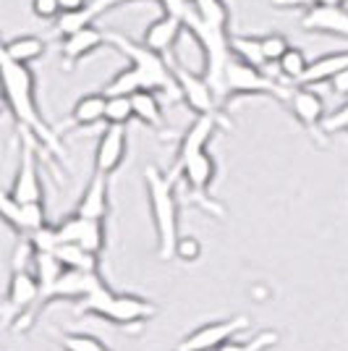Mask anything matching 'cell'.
Returning <instances> with one entry per match:
<instances>
[{"label":"cell","instance_id":"obj_31","mask_svg":"<svg viewBox=\"0 0 348 351\" xmlns=\"http://www.w3.org/2000/svg\"><path fill=\"white\" fill-rule=\"evenodd\" d=\"M260 43H262V53H264V60H267V63H277V60L286 56V50L290 47L288 40H286L283 34H264V37H260Z\"/></svg>","mask_w":348,"mask_h":351},{"label":"cell","instance_id":"obj_14","mask_svg":"<svg viewBox=\"0 0 348 351\" xmlns=\"http://www.w3.org/2000/svg\"><path fill=\"white\" fill-rule=\"evenodd\" d=\"M126 149H129L126 126L108 123L105 132L100 134V139H97V149H95V173H116L123 158H126Z\"/></svg>","mask_w":348,"mask_h":351},{"label":"cell","instance_id":"obj_11","mask_svg":"<svg viewBox=\"0 0 348 351\" xmlns=\"http://www.w3.org/2000/svg\"><path fill=\"white\" fill-rule=\"evenodd\" d=\"M249 325L247 315H236L231 320H218V322H207L202 328H197L194 333L184 338L178 343L175 351H215L223 343H228L231 338H236L238 333H244Z\"/></svg>","mask_w":348,"mask_h":351},{"label":"cell","instance_id":"obj_15","mask_svg":"<svg viewBox=\"0 0 348 351\" xmlns=\"http://www.w3.org/2000/svg\"><path fill=\"white\" fill-rule=\"evenodd\" d=\"M58 236L60 241H73V244H82L89 252L100 254L105 249V220L84 218V215L73 213L58 223Z\"/></svg>","mask_w":348,"mask_h":351},{"label":"cell","instance_id":"obj_10","mask_svg":"<svg viewBox=\"0 0 348 351\" xmlns=\"http://www.w3.org/2000/svg\"><path fill=\"white\" fill-rule=\"evenodd\" d=\"M37 147L40 142L32 134H21V158H18V171L11 186L18 202H42V181H40V165H37Z\"/></svg>","mask_w":348,"mask_h":351},{"label":"cell","instance_id":"obj_6","mask_svg":"<svg viewBox=\"0 0 348 351\" xmlns=\"http://www.w3.org/2000/svg\"><path fill=\"white\" fill-rule=\"evenodd\" d=\"M40 296H42V286H40V278L34 276V270L14 267L5 302H3V322L11 328L14 322L27 320L32 309H40Z\"/></svg>","mask_w":348,"mask_h":351},{"label":"cell","instance_id":"obj_20","mask_svg":"<svg viewBox=\"0 0 348 351\" xmlns=\"http://www.w3.org/2000/svg\"><path fill=\"white\" fill-rule=\"evenodd\" d=\"M73 213L84 215V218H95V220H108V213H110V199H108V176L95 173L92 181L87 184V189L82 194L79 205Z\"/></svg>","mask_w":348,"mask_h":351},{"label":"cell","instance_id":"obj_5","mask_svg":"<svg viewBox=\"0 0 348 351\" xmlns=\"http://www.w3.org/2000/svg\"><path fill=\"white\" fill-rule=\"evenodd\" d=\"M290 92H293V87H286L277 79L267 76L260 66H251V63L236 58V56L228 63V71H225V100L228 97H238V95H267V97L288 103Z\"/></svg>","mask_w":348,"mask_h":351},{"label":"cell","instance_id":"obj_29","mask_svg":"<svg viewBox=\"0 0 348 351\" xmlns=\"http://www.w3.org/2000/svg\"><path fill=\"white\" fill-rule=\"evenodd\" d=\"M134 116V103L131 95H108V108H105V121L116 123V126H126Z\"/></svg>","mask_w":348,"mask_h":351},{"label":"cell","instance_id":"obj_13","mask_svg":"<svg viewBox=\"0 0 348 351\" xmlns=\"http://www.w3.org/2000/svg\"><path fill=\"white\" fill-rule=\"evenodd\" d=\"M3 220L8 228H14L21 239L32 236L37 228L47 226L42 202H18L11 191L3 194Z\"/></svg>","mask_w":348,"mask_h":351},{"label":"cell","instance_id":"obj_19","mask_svg":"<svg viewBox=\"0 0 348 351\" xmlns=\"http://www.w3.org/2000/svg\"><path fill=\"white\" fill-rule=\"evenodd\" d=\"M186 32L184 27V21L173 14H162L160 19H155L149 27L145 29V37H142V43L147 47H152V50H158V53H168V50H173L175 43L181 40V34Z\"/></svg>","mask_w":348,"mask_h":351},{"label":"cell","instance_id":"obj_26","mask_svg":"<svg viewBox=\"0 0 348 351\" xmlns=\"http://www.w3.org/2000/svg\"><path fill=\"white\" fill-rule=\"evenodd\" d=\"M231 50H233V56H236V58L247 60V63H251V66H260V69L267 66L264 53H262L260 37H244V34H236V37H231Z\"/></svg>","mask_w":348,"mask_h":351},{"label":"cell","instance_id":"obj_27","mask_svg":"<svg viewBox=\"0 0 348 351\" xmlns=\"http://www.w3.org/2000/svg\"><path fill=\"white\" fill-rule=\"evenodd\" d=\"M277 341H280V336H277L275 330H260L257 336L249 338V341H236V338H231L228 343H223L215 351H270L273 346H277Z\"/></svg>","mask_w":348,"mask_h":351},{"label":"cell","instance_id":"obj_2","mask_svg":"<svg viewBox=\"0 0 348 351\" xmlns=\"http://www.w3.org/2000/svg\"><path fill=\"white\" fill-rule=\"evenodd\" d=\"M145 184L152 220H155V234H158V254L160 260H171L175 257V244L181 239L175 181L168 173H162L158 165H149L145 171Z\"/></svg>","mask_w":348,"mask_h":351},{"label":"cell","instance_id":"obj_21","mask_svg":"<svg viewBox=\"0 0 348 351\" xmlns=\"http://www.w3.org/2000/svg\"><path fill=\"white\" fill-rule=\"evenodd\" d=\"M343 69H348V50H338V53H330V56H322L314 63H309L304 79L299 84L312 87V84H322V82H333Z\"/></svg>","mask_w":348,"mask_h":351},{"label":"cell","instance_id":"obj_24","mask_svg":"<svg viewBox=\"0 0 348 351\" xmlns=\"http://www.w3.org/2000/svg\"><path fill=\"white\" fill-rule=\"evenodd\" d=\"M3 56L16 60V63H27L29 66L32 60L45 56V40L42 37H34V34L14 37V40H8V43L3 45Z\"/></svg>","mask_w":348,"mask_h":351},{"label":"cell","instance_id":"obj_38","mask_svg":"<svg viewBox=\"0 0 348 351\" xmlns=\"http://www.w3.org/2000/svg\"><path fill=\"white\" fill-rule=\"evenodd\" d=\"M319 3H333V5H343L346 0H319Z\"/></svg>","mask_w":348,"mask_h":351},{"label":"cell","instance_id":"obj_34","mask_svg":"<svg viewBox=\"0 0 348 351\" xmlns=\"http://www.w3.org/2000/svg\"><path fill=\"white\" fill-rule=\"evenodd\" d=\"M32 11H34L37 19H42V21L60 19V14H63L60 0H32Z\"/></svg>","mask_w":348,"mask_h":351},{"label":"cell","instance_id":"obj_7","mask_svg":"<svg viewBox=\"0 0 348 351\" xmlns=\"http://www.w3.org/2000/svg\"><path fill=\"white\" fill-rule=\"evenodd\" d=\"M220 126H228V121L220 116V113H204V116H197L191 121V126L186 129V134L181 136V142H178L175 160H173V165H171V171H168V176H171L173 181H178L181 168H184L194 155H199V152L207 149V145L212 142V136L218 134Z\"/></svg>","mask_w":348,"mask_h":351},{"label":"cell","instance_id":"obj_37","mask_svg":"<svg viewBox=\"0 0 348 351\" xmlns=\"http://www.w3.org/2000/svg\"><path fill=\"white\" fill-rule=\"evenodd\" d=\"M317 3L319 0H273V5H277V8H309Z\"/></svg>","mask_w":348,"mask_h":351},{"label":"cell","instance_id":"obj_32","mask_svg":"<svg viewBox=\"0 0 348 351\" xmlns=\"http://www.w3.org/2000/svg\"><path fill=\"white\" fill-rule=\"evenodd\" d=\"M175 257L184 263H197L202 257V244L197 236H181L175 244Z\"/></svg>","mask_w":348,"mask_h":351},{"label":"cell","instance_id":"obj_35","mask_svg":"<svg viewBox=\"0 0 348 351\" xmlns=\"http://www.w3.org/2000/svg\"><path fill=\"white\" fill-rule=\"evenodd\" d=\"M330 87H333L335 95H340V97H348V69L335 76L333 82H330Z\"/></svg>","mask_w":348,"mask_h":351},{"label":"cell","instance_id":"obj_9","mask_svg":"<svg viewBox=\"0 0 348 351\" xmlns=\"http://www.w3.org/2000/svg\"><path fill=\"white\" fill-rule=\"evenodd\" d=\"M173 76L175 84H178V92L184 97V103L189 105L197 116H204V113H220V100L215 95V89L210 87V82L204 79L202 73H194L191 69H186L184 63L173 60Z\"/></svg>","mask_w":348,"mask_h":351},{"label":"cell","instance_id":"obj_22","mask_svg":"<svg viewBox=\"0 0 348 351\" xmlns=\"http://www.w3.org/2000/svg\"><path fill=\"white\" fill-rule=\"evenodd\" d=\"M105 108H108V95L105 92H92L79 97L71 110V123L79 129H89L95 123L105 121Z\"/></svg>","mask_w":348,"mask_h":351},{"label":"cell","instance_id":"obj_8","mask_svg":"<svg viewBox=\"0 0 348 351\" xmlns=\"http://www.w3.org/2000/svg\"><path fill=\"white\" fill-rule=\"evenodd\" d=\"M178 181L186 184V189L191 191V197H194L197 205H202L207 213H212V215L223 218V207L215 205V202L207 197V191H210L212 181H215V158H212L207 149L199 152V155H194V158L181 168Z\"/></svg>","mask_w":348,"mask_h":351},{"label":"cell","instance_id":"obj_36","mask_svg":"<svg viewBox=\"0 0 348 351\" xmlns=\"http://www.w3.org/2000/svg\"><path fill=\"white\" fill-rule=\"evenodd\" d=\"M92 0H60V8H63V14H79V11H84Z\"/></svg>","mask_w":348,"mask_h":351},{"label":"cell","instance_id":"obj_4","mask_svg":"<svg viewBox=\"0 0 348 351\" xmlns=\"http://www.w3.org/2000/svg\"><path fill=\"white\" fill-rule=\"evenodd\" d=\"M108 43L126 56L129 66L142 79V89H152V92H162V95H171V97H181L173 76V66L165 60L162 53L147 47L145 43H134V40L123 37V34H108Z\"/></svg>","mask_w":348,"mask_h":351},{"label":"cell","instance_id":"obj_17","mask_svg":"<svg viewBox=\"0 0 348 351\" xmlns=\"http://www.w3.org/2000/svg\"><path fill=\"white\" fill-rule=\"evenodd\" d=\"M288 105H290L293 118L304 126L306 132H312L314 136H317V134H325L322 132V123H325V118H327L325 116V100L319 97L314 89L304 87V84H296L288 97Z\"/></svg>","mask_w":348,"mask_h":351},{"label":"cell","instance_id":"obj_23","mask_svg":"<svg viewBox=\"0 0 348 351\" xmlns=\"http://www.w3.org/2000/svg\"><path fill=\"white\" fill-rule=\"evenodd\" d=\"M55 254L60 257V263L66 265L69 270H89V273H100V254L89 252L82 244L73 241H60Z\"/></svg>","mask_w":348,"mask_h":351},{"label":"cell","instance_id":"obj_25","mask_svg":"<svg viewBox=\"0 0 348 351\" xmlns=\"http://www.w3.org/2000/svg\"><path fill=\"white\" fill-rule=\"evenodd\" d=\"M131 103H134V116L136 121H142L152 129L162 126V105H160L158 95L152 89H139L131 95Z\"/></svg>","mask_w":348,"mask_h":351},{"label":"cell","instance_id":"obj_12","mask_svg":"<svg viewBox=\"0 0 348 351\" xmlns=\"http://www.w3.org/2000/svg\"><path fill=\"white\" fill-rule=\"evenodd\" d=\"M100 286H105L100 273H89V270H69L60 276L47 291H42L40 296V307L50 304V302H60V299H69V302H79L89 296L92 291H97Z\"/></svg>","mask_w":348,"mask_h":351},{"label":"cell","instance_id":"obj_3","mask_svg":"<svg viewBox=\"0 0 348 351\" xmlns=\"http://www.w3.org/2000/svg\"><path fill=\"white\" fill-rule=\"evenodd\" d=\"M76 315H92L105 322L129 328V325H145L152 320L158 315V304L136 293H116L105 283L97 291L76 302Z\"/></svg>","mask_w":348,"mask_h":351},{"label":"cell","instance_id":"obj_28","mask_svg":"<svg viewBox=\"0 0 348 351\" xmlns=\"http://www.w3.org/2000/svg\"><path fill=\"white\" fill-rule=\"evenodd\" d=\"M277 69H280V73H283L288 82L299 84V82L304 79L306 69H309V60H306V56L299 47H288L286 56L277 60Z\"/></svg>","mask_w":348,"mask_h":351},{"label":"cell","instance_id":"obj_33","mask_svg":"<svg viewBox=\"0 0 348 351\" xmlns=\"http://www.w3.org/2000/svg\"><path fill=\"white\" fill-rule=\"evenodd\" d=\"M322 132H325V136H327V134H335V132H348V103L340 105L335 113H330V116L325 118Z\"/></svg>","mask_w":348,"mask_h":351},{"label":"cell","instance_id":"obj_30","mask_svg":"<svg viewBox=\"0 0 348 351\" xmlns=\"http://www.w3.org/2000/svg\"><path fill=\"white\" fill-rule=\"evenodd\" d=\"M58 343L63 351H113L108 343L89 333H58Z\"/></svg>","mask_w":348,"mask_h":351},{"label":"cell","instance_id":"obj_16","mask_svg":"<svg viewBox=\"0 0 348 351\" xmlns=\"http://www.w3.org/2000/svg\"><path fill=\"white\" fill-rule=\"evenodd\" d=\"M301 29L319 32V34H335L348 40V8L333 3H317L309 5L301 16Z\"/></svg>","mask_w":348,"mask_h":351},{"label":"cell","instance_id":"obj_18","mask_svg":"<svg viewBox=\"0 0 348 351\" xmlns=\"http://www.w3.org/2000/svg\"><path fill=\"white\" fill-rule=\"evenodd\" d=\"M108 43V34L102 29H97L95 24H87V27H82V29L71 32V34H66L63 37V43H60V56L63 60L73 66L76 60L87 58L89 53H95L97 47Z\"/></svg>","mask_w":348,"mask_h":351},{"label":"cell","instance_id":"obj_1","mask_svg":"<svg viewBox=\"0 0 348 351\" xmlns=\"http://www.w3.org/2000/svg\"><path fill=\"white\" fill-rule=\"evenodd\" d=\"M3 89H5V105L8 113L16 118V123L21 126V132L32 134L42 149H47L55 158H66V149L60 136L53 132V126L47 123L37 108L34 97V73L27 63H16V60L3 56Z\"/></svg>","mask_w":348,"mask_h":351}]
</instances>
